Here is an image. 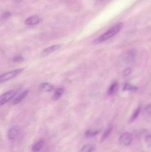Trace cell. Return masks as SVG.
I'll list each match as a JSON object with an SVG mask.
<instances>
[{"instance_id":"7a4b0ae2","label":"cell","mask_w":151,"mask_h":152,"mask_svg":"<svg viewBox=\"0 0 151 152\" xmlns=\"http://www.w3.org/2000/svg\"><path fill=\"white\" fill-rule=\"evenodd\" d=\"M24 70V69H20L13 70L10 72H8L6 74L2 75L0 77V82L1 83H5L10 80L14 78Z\"/></svg>"},{"instance_id":"277c9868","label":"cell","mask_w":151,"mask_h":152,"mask_svg":"<svg viewBox=\"0 0 151 152\" xmlns=\"http://www.w3.org/2000/svg\"><path fill=\"white\" fill-rule=\"evenodd\" d=\"M133 136L129 133H125L123 134L119 138L120 143L124 146H129L133 141Z\"/></svg>"},{"instance_id":"9c48e42d","label":"cell","mask_w":151,"mask_h":152,"mask_svg":"<svg viewBox=\"0 0 151 152\" xmlns=\"http://www.w3.org/2000/svg\"><path fill=\"white\" fill-rule=\"evenodd\" d=\"M40 88L41 90L45 92H50L53 90L54 89L53 85H52L51 83H47V82L42 83L41 85Z\"/></svg>"},{"instance_id":"ac0fdd59","label":"cell","mask_w":151,"mask_h":152,"mask_svg":"<svg viewBox=\"0 0 151 152\" xmlns=\"http://www.w3.org/2000/svg\"><path fill=\"white\" fill-rule=\"evenodd\" d=\"M24 57L22 55H19L16 56L15 57H13V61L14 62H22V61H24Z\"/></svg>"},{"instance_id":"ffe728a7","label":"cell","mask_w":151,"mask_h":152,"mask_svg":"<svg viewBox=\"0 0 151 152\" xmlns=\"http://www.w3.org/2000/svg\"><path fill=\"white\" fill-rule=\"evenodd\" d=\"M131 69L130 68L126 69L124 72V76H128L131 73Z\"/></svg>"},{"instance_id":"5b68a950","label":"cell","mask_w":151,"mask_h":152,"mask_svg":"<svg viewBox=\"0 0 151 152\" xmlns=\"http://www.w3.org/2000/svg\"><path fill=\"white\" fill-rule=\"evenodd\" d=\"M60 47H61V46L59 45H52V46H50L47 49H45L43 51L42 55L43 56H44L49 55L53 52H55V51L60 49Z\"/></svg>"},{"instance_id":"3957f363","label":"cell","mask_w":151,"mask_h":152,"mask_svg":"<svg viewBox=\"0 0 151 152\" xmlns=\"http://www.w3.org/2000/svg\"><path fill=\"white\" fill-rule=\"evenodd\" d=\"M16 93V92L15 90H11L1 95V97L0 98L1 105H3L6 103H7L8 101H9L15 96Z\"/></svg>"},{"instance_id":"7402d4cb","label":"cell","mask_w":151,"mask_h":152,"mask_svg":"<svg viewBox=\"0 0 151 152\" xmlns=\"http://www.w3.org/2000/svg\"><path fill=\"white\" fill-rule=\"evenodd\" d=\"M11 14V13H10V12H6V13L3 14V15H2V18H6L10 17Z\"/></svg>"},{"instance_id":"44dd1931","label":"cell","mask_w":151,"mask_h":152,"mask_svg":"<svg viewBox=\"0 0 151 152\" xmlns=\"http://www.w3.org/2000/svg\"><path fill=\"white\" fill-rule=\"evenodd\" d=\"M145 110L148 114H151V104L148 105L146 107Z\"/></svg>"},{"instance_id":"8992f818","label":"cell","mask_w":151,"mask_h":152,"mask_svg":"<svg viewBox=\"0 0 151 152\" xmlns=\"http://www.w3.org/2000/svg\"><path fill=\"white\" fill-rule=\"evenodd\" d=\"M40 19L39 17L37 16H32L29 17L26 19L24 21V23L26 25H33L38 24L40 22Z\"/></svg>"},{"instance_id":"5bb4252c","label":"cell","mask_w":151,"mask_h":152,"mask_svg":"<svg viewBox=\"0 0 151 152\" xmlns=\"http://www.w3.org/2000/svg\"><path fill=\"white\" fill-rule=\"evenodd\" d=\"M137 87L135 86H133L130 84H125L124 86L123 90V91H136L137 90Z\"/></svg>"},{"instance_id":"e0dca14e","label":"cell","mask_w":151,"mask_h":152,"mask_svg":"<svg viewBox=\"0 0 151 152\" xmlns=\"http://www.w3.org/2000/svg\"><path fill=\"white\" fill-rule=\"evenodd\" d=\"M111 130V128L110 127L105 132V133L103 134V135H102V137H101L102 140H104L106 139V138L109 136V135L110 134Z\"/></svg>"},{"instance_id":"2e32d148","label":"cell","mask_w":151,"mask_h":152,"mask_svg":"<svg viewBox=\"0 0 151 152\" xmlns=\"http://www.w3.org/2000/svg\"><path fill=\"white\" fill-rule=\"evenodd\" d=\"M141 109L140 107H138L134 112L132 117H131V118H130V122H134L137 118V117L139 115V113L140 112Z\"/></svg>"},{"instance_id":"6da1fadb","label":"cell","mask_w":151,"mask_h":152,"mask_svg":"<svg viewBox=\"0 0 151 152\" xmlns=\"http://www.w3.org/2000/svg\"><path fill=\"white\" fill-rule=\"evenodd\" d=\"M123 24L122 23L116 25L115 26L111 28L110 29L107 31L103 35L99 37L96 40L94 41L95 44L99 43L102 42H105L109 40L111 38L117 34L123 27Z\"/></svg>"},{"instance_id":"ba28073f","label":"cell","mask_w":151,"mask_h":152,"mask_svg":"<svg viewBox=\"0 0 151 152\" xmlns=\"http://www.w3.org/2000/svg\"><path fill=\"white\" fill-rule=\"evenodd\" d=\"M29 93V91L28 90H26L21 93L13 100V104L17 105L20 103L27 97Z\"/></svg>"},{"instance_id":"9a60e30c","label":"cell","mask_w":151,"mask_h":152,"mask_svg":"<svg viewBox=\"0 0 151 152\" xmlns=\"http://www.w3.org/2000/svg\"><path fill=\"white\" fill-rule=\"evenodd\" d=\"M94 150V148L90 145H87L84 146L79 152H93Z\"/></svg>"},{"instance_id":"8fae6325","label":"cell","mask_w":151,"mask_h":152,"mask_svg":"<svg viewBox=\"0 0 151 152\" xmlns=\"http://www.w3.org/2000/svg\"><path fill=\"white\" fill-rule=\"evenodd\" d=\"M99 130L95 129H90L87 130L85 134V136L87 138H91L99 134Z\"/></svg>"},{"instance_id":"d6986e66","label":"cell","mask_w":151,"mask_h":152,"mask_svg":"<svg viewBox=\"0 0 151 152\" xmlns=\"http://www.w3.org/2000/svg\"><path fill=\"white\" fill-rule=\"evenodd\" d=\"M146 143L148 146H151V134L148 135L146 137Z\"/></svg>"},{"instance_id":"52a82bcc","label":"cell","mask_w":151,"mask_h":152,"mask_svg":"<svg viewBox=\"0 0 151 152\" xmlns=\"http://www.w3.org/2000/svg\"><path fill=\"white\" fill-rule=\"evenodd\" d=\"M19 131L17 129L13 128L9 129L8 133V136L10 140H13L17 138L19 135Z\"/></svg>"},{"instance_id":"4fadbf2b","label":"cell","mask_w":151,"mask_h":152,"mask_svg":"<svg viewBox=\"0 0 151 152\" xmlns=\"http://www.w3.org/2000/svg\"><path fill=\"white\" fill-rule=\"evenodd\" d=\"M64 90L62 88H59L55 91L53 96V99L54 100H58L59 99L64 93Z\"/></svg>"},{"instance_id":"30bf717a","label":"cell","mask_w":151,"mask_h":152,"mask_svg":"<svg viewBox=\"0 0 151 152\" xmlns=\"http://www.w3.org/2000/svg\"><path fill=\"white\" fill-rule=\"evenodd\" d=\"M44 145V141L43 140L38 141L33 144L31 147V150L33 152H38L41 149Z\"/></svg>"},{"instance_id":"7c38bea8","label":"cell","mask_w":151,"mask_h":152,"mask_svg":"<svg viewBox=\"0 0 151 152\" xmlns=\"http://www.w3.org/2000/svg\"><path fill=\"white\" fill-rule=\"evenodd\" d=\"M118 87V83L117 81H114L110 86V88L108 89V93L109 95H111L113 94L117 90Z\"/></svg>"}]
</instances>
